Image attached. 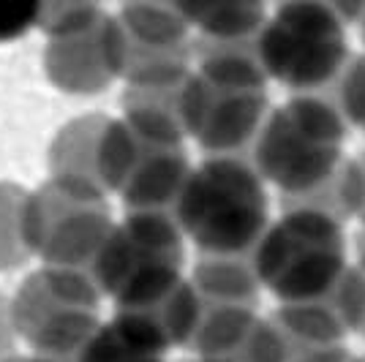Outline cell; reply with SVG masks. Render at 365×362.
<instances>
[{
  "label": "cell",
  "mask_w": 365,
  "mask_h": 362,
  "mask_svg": "<svg viewBox=\"0 0 365 362\" xmlns=\"http://www.w3.org/2000/svg\"><path fill=\"white\" fill-rule=\"evenodd\" d=\"M172 215L202 257H251L270 229L264 180L243 155H207L194 166Z\"/></svg>",
  "instance_id": "1"
},
{
  "label": "cell",
  "mask_w": 365,
  "mask_h": 362,
  "mask_svg": "<svg viewBox=\"0 0 365 362\" xmlns=\"http://www.w3.org/2000/svg\"><path fill=\"white\" fill-rule=\"evenodd\" d=\"M112 229L107 194L91 185L49 177L25 202L28 251L55 270L91 275Z\"/></svg>",
  "instance_id": "2"
},
{
  "label": "cell",
  "mask_w": 365,
  "mask_h": 362,
  "mask_svg": "<svg viewBox=\"0 0 365 362\" xmlns=\"http://www.w3.org/2000/svg\"><path fill=\"white\" fill-rule=\"evenodd\" d=\"M185 234L172 212H125L91 270V281L115 302L145 297L182 281Z\"/></svg>",
  "instance_id": "3"
},
{
  "label": "cell",
  "mask_w": 365,
  "mask_h": 362,
  "mask_svg": "<svg viewBox=\"0 0 365 362\" xmlns=\"http://www.w3.org/2000/svg\"><path fill=\"white\" fill-rule=\"evenodd\" d=\"M188 175L191 164L180 142L158 139L125 118L109 120L98 177L104 194H118L128 212H172Z\"/></svg>",
  "instance_id": "4"
},
{
  "label": "cell",
  "mask_w": 365,
  "mask_h": 362,
  "mask_svg": "<svg viewBox=\"0 0 365 362\" xmlns=\"http://www.w3.org/2000/svg\"><path fill=\"white\" fill-rule=\"evenodd\" d=\"M188 19L178 3H131L109 14V58L128 85L185 79L191 49Z\"/></svg>",
  "instance_id": "5"
},
{
  "label": "cell",
  "mask_w": 365,
  "mask_h": 362,
  "mask_svg": "<svg viewBox=\"0 0 365 362\" xmlns=\"http://www.w3.org/2000/svg\"><path fill=\"white\" fill-rule=\"evenodd\" d=\"M98 300L101 291L91 275L44 267L22 281L9 305V316L11 327L36 348L71 330L96 327Z\"/></svg>",
  "instance_id": "6"
},
{
  "label": "cell",
  "mask_w": 365,
  "mask_h": 362,
  "mask_svg": "<svg viewBox=\"0 0 365 362\" xmlns=\"http://www.w3.org/2000/svg\"><path fill=\"white\" fill-rule=\"evenodd\" d=\"M267 118V93L213 90L197 71L182 88L185 134L194 136L207 155H240L254 148Z\"/></svg>",
  "instance_id": "7"
},
{
  "label": "cell",
  "mask_w": 365,
  "mask_h": 362,
  "mask_svg": "<svg viewBox=\"0 0 365 362\" xmlns=\"http://www.w3.org/2000/svg\"><path fill=\"white\" fill-rule=\"evenodd\" d=\"M259 177L275 185L292 202L314 199L322 188L333 182L344 155L335 148H319L292 128L284 112L273 109L262 125L248 158Z\"/></svg>",
  "instance_id": "8"
},
{
  "label": "cell",
  "mask_w": 365,
  "mask_h": 362,
  "mask_svg": "<svg viewBox=\"0 0 365 362\" xmlns=\"http://www.w3.org/2000/svg\"><path fill=\"white\" fill-rule=\"evenodd\" d=\"M257 55L267 79L292 88L294 93H319L324 85L338 82L349 58L346 38L314 41L300 38L267 19L257 38Z\"/></svg>",
  "instance_id": "9"
},
{
  "label": "cell",
  "mask_w": 365,
  "mask_h": 362,
  "mask_svg": "<svg viewBox=\"0 0 365 362\" xmlns=\"http://www.w3.org/2000/svg\"><path fill=\"white\" fill-rule=\"evenodd\" d=\"M46 76L66 93H98L115 79L109 58V14L91 28L49 38L44 52Z\"/></svg>",
  "instance_id": "10"
},
{
  "label": "cell",
  "mask_w": 365,
  "mask_h": 362,
  "mask_svg": "<svg viewBox=\"0 0 365 362\" xmlns=\"http://www.w3.org/2000/svg\"><path fill=\"white\" fill-rule=\"evenodd\" d=\"M109 120L112 118H104V115H88V118H76L68 125H63L61 134L55 136L49 148L52 177L91 185L104 194L98 164H101V142H104Z\"/></svg>",
  "instance_id": "11"
},
{
  "label": "cell",
  "mask_w": 365,
  "mask_h": 362,
  "mask_svg": "<svg viewBox=\"0 0 365 362\" xmlns=\"http://www.w3.org/2000/svg\"><path fill=\"white\" fill-rule=\"evenodd\" d=\"M346 270L349 264L344 248H303L267 289L281 300V305L324 302L330 300Z\"/></svg>",
  "instance_id": "12"
},
{
  "label": "cell",
  "mask_w": 365,
  "mask_h": 362,
  "mask_svg": "<svg viewBox=\"0 0 365 362\" xmlns=\"http://www.w3.org/2000/svg\"><path fill=\"white\" fill-rule=\"evenodd\" d=\"M202 44H254L267 25L262 3H178Z\"/></svg>",
  "instance_id": "13"
},
{
  "label": "cell",
  "mask_w": 365,
  "mask_h": 362,
  "mask_svg": "<svg viewBox=\"0 0 365 362\" xmlns=\"http://www.w3.org/2000/svg\"><path fill=\"white\" fill-rule=\"evenodd\" d=\"M197 74L213 90L267 93V74L254 44H202L194 41Z\"/></svg>",
  "instance_id": "14"
},
{
  "label": "cell",
  "mask_w": 365,
  "mask_h": 362,
  "mask_svg": "<svg viewBox=\"0 0 365 362\" xmlns=\"http://www.w3.org/2000/svg\"><path fill=\"white\" fill-rule=\"evenodd\" d=\"M191 284L205 305H248L259 297L257 270L251 257H199Z\"/></svg>",
  "instance_id": "15"
},
{
  "label": "cell",
  "mask_w": 365,
  "mask_h": 362,
  "mask_svg": "<svg viewBox=\"0 0 365 362\" xmlns=\"http://www.w3.org/2000/svg\"><path fill=\"white\" fill-rule=\"evenodd\" d=\"M273 321L284 330L294 348L344 346L346 338V324L327 300L281 305L273 314Z\"/></svg>",
  "instance_id": "16"
},
{
  "label": "cell",
  "mask_w": 365,
  "mask_h": 362,
  "mask_svg": "<svg viewBox=\"0 0 365 362\" xmlns=\"http://www.w3.org/2000/svg\"><path fill=\"white\" fill-rule=\"evenodd\" d=\"M257 311L248 305H205L202 321L191 341V348L199 357H227L237 354L245 338L257 327Z\"/></svg>",
  "instance_id": "17"
},
{
  "label": "cell",
  "mask_w": 365,
  "mask_h": 362,
  "mask_svg": "<svg viewBox=\"0 0 365 362\" xmlns=\"http://www.w3.org/2000/svg\"><path fill=\"white\" fill-rule=\"evenodd\" d=\"M278 109L284 112L287 123L303 139L319 145V148L341 150L349 123L333 98H327L322 93H294L289 101Z\"/></svg>",
  "instance_id": "18"
},
{
  "label": "cell",
  "mask_w": 365,
  "mask_h": 362,
  "mask_svg": "<svg viewBox=\"0 0 365 362\" xmlns=\"http://www.w3.org/2000/svg\"><path fill=\"white\" fill-rule=\"evenodd\" d=\"M278 224L289 232L300 248H344L341 215L333 207L319 205L317 199L292 202Z\"/></svg>",
  "instance_id": "19"
},
{
  "label": "cell",
  "mask_w": 365,
  "mask_h": 362,
  "mask_svg": "<svg viewBox=\"0 0 365 362\" xmlns=\"http://www.w3.org/2000/svg\"><path fill=\"white\" fill-rule=\"evenodd\" d=\"M167 351L120 319H109L93 335L85 362H164Z\"/></svg>",
  "instance_id": "20"
},
{
  "label": "cell",
  "mask_w": 365,
  "mask_h": 362,
  "mask_svg": "<svg viewBox=\"0 0 365 362\" xmlns=\"http://www.w3.org/2000/svg\"><path fill=\"white\" fill-rule=\"evenodd\" d=\"M270 19L300 38H314V41L346 38L344 19L338 16L335 6L327 3H284L275 9Z\"/></svg>",
  "instance_id": "21"
},
{
  "label": "cell",
  "mask_w": 365,
  "mask_h": 362,
  "mask_svg": "<svg viewBox=\"0 0 365 362\" xmlns=\"http://www.w3.org/2000/svg\"><path fill=\"white\" fill-rule=\"evenodd\" d=\"M25 202L16 185H0V270L19 267L31 257L25 242Z\"/></svg>",
  "instance_id": "22"
},
{
  "label": "cell",
  "mask_w": 365,
  "mask_h": 362,
  "mask_svg": "<svg viewBox=\"0 0 365 362\" xmlns=\"http://www.w3.org/2000/svg\"><path fill=\"white\" fill-rule=\"evenodd\" d=\"M303 248L292 240V234L278 221L270 224V229L264 232V237L259 240V245L254 248V254H251V264L257 270V278L264 286H270L275 278L289 267V262Z\"/></svg>",
  "instance_id": "23"
},
{
  "label": "cell",
  "mask_w": 365,
  "mask_h": 362,
  "mask_svg": "<svg viewBox=\"0 0 365 362\" xmlns=\"http://www.w3.org/2000/svg\"><path fill=\"white\" fill-rule=\"evenodd\" d=\"M294 343L284 335V330L273 319H259L257 327L245 338V343L237 351L240 362H292Z\"/></svg>",
  "instance_id": "24"
},
{
  "label": "cell",
  "mask_w": 365,
  "mask_h": 362,
  "mask_svg": "<svg viewBox=\"0 0 365 362\" xmlns=\"http://www.w3.org/2000/svg\"><path fill=\"white\" fill-rule=\"evenodd\" d=\"M104 11L96 3H41L38 11V28L49 36H68L82 28H91L93 22H98Z\"/></svg>",
  "instance_id": "25"
},
{
  "label": "cell",
  "mask_w": 365,
  "mask_h": 362,
  "mask_svg": "<svg viewBox=\"0 0 365 362\" xmlns=\"http://www.w3.org/2000/svg\"><path fill=\"white\" fill-rule=\"evenodd\" d=\"M333 210L360 218L365 212V161L346 158L333 177Z\"/></svg>",
  "instance_id": "26"
},
{
  "label": "cell",
  "mask_w": 365,
  "mask_h": 362,
  "mask_svg": "<svg viewBox=\"0 0 365 362\" xmlns=\"http://www.w3.org/2000/svg\"><path fill=\"white\" fill-rule=\"evenodd\" d=\"M327 302L346 324V330H365V275L357 267L344 272Z\"/></svg>",
  "instance_id": "27"
},
{
  "label": "cell",
  "mask_w": 365,
  "mask_h": 362,
  "mask_svg": "<svg viewBox=\"0 0 365 362\" xmlns=\"http://www.w3.org/2000/svg\"><path fill=\"white\" fill-rule=\"evenodd\" d=\"M335 85V104L344 112L346 123L365 128V55L351 58Z\"/></svg>",
  "instance_id": "28"
},
{
  "label": "cell",
  "mask_w": 365,
  "mask_h": 362,
  "mask_svg": "<svg viewBox=\"0 0 365 362\" xmlns=\"http://www.w3.org/2000/svg\"><path fill=\"white\" fill-rule=\"evenodd\" d=\"M41 3H0V41H14L38 25Z\"/></svg>",
  "instance_id": "29"
},
{
  "label": "cell",
  "mask_w": 365,
  "mask_h": 362,
  "mask_svg": "<svg viewBox=\"0 0 365 362\" xmlns=\"http://www.w3.org/2000/svg\"><path fill=\"white\" fill-rule=\"evenodd\" d=\"M349 351L344 346H322V348H297L292 362H349Z\"/></svg>",
  "instance_id": "30"
},
{
  "label": "cell",
  "mask_w": 365,
  "mask_h": 362,
  "mask_svg": "<svg viewBox=\"0 0 365 362\" xmlns=\"http://www.w3.org/2000/svg\"><path fill=\"white\" fill-rule=\"evenodd\" d=\"M357 270L365 275V237L360 240V248H357Z\"/></svg>",
  "instance_id": "31"
},
{
  "label": "cell",
  "mask_w": 365,
  "mask_h": 362,
  "mask_svg": "<svg viewBox=\"0 0 365 362\" xmlns=\"http://www.w3.org/2000/svg\"><path fill=\"white\" fill-rule=\"evenodd\" d=\"M0 362H33L31 357H3Z\"/></svg>",
  "instance_id": "32"
},
{
  "label": "cell",
  "mask_w": 365,
  "mask_h": 362,
  "mask_svg": "<svg viewBox=\"0 0 365 362\" xmlns=\"http://www.w3.org/2000/svg\"><path fill=\"white\" fill-rule=\"evenodd\" d=\"M357 221H360V227L365 229V212H363V215H360V218H357Z\"/></svg>",
  "instance_id": "33"
},
{
  "label": "cell",
  "mask_w": 365,
  "mask_h": 362,
  "mask_svg": "<svg viewBox=\"0 0 365 362\" xmlns=\"http://www.w3.org/2000/svg\"><path fill=\"white\" fill-rule=\"evenodd\" d=\"M349 362H365V357H351Z\"/></svg>",
  "instance_id": "34"
},
{
  "label": "cell",
  "mask_w": 365,
  "mask_h": 362,
  "mask_svg": "<svg viewBox=\"0 0 365 362\" xmlns=\"http://www.w3.org/2000/svg\"><path fill=\"white\" fill-rule=\"evenodd\" d=\"M360 28H363V33H365V16H363V22H360Z\"/></svg>",
  "instance_id": "35"
},
{
  "label": "cell",
  "mask_w": 365,
  "mask_h": 362,
  "mask_svg": "<svg viewBox=\"0 0 365 362\" xmlns=\"http://www.w3.org/2000/svg\"><path fill=\"white\" fill-rule=\"evenodd\" d=\"M363 332H365V330H363Z\"/></svg>",
  "instance_id": "36"
}]
</instances>
